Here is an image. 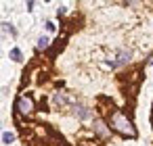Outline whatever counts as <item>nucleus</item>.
<instances>
[{
	"label": "nucleus",
	"instance_id": "obj_13",
	"mask_svg": "<svg viewBox=\"0 0 153 146\" xmlns=\"http://www.w3.org/2000/svg\"><path fill=\"white\" fill-rule=\"evenodd\" d=\"M151 125H153V106H151Z\"/></svg>",
	"mask_w": 153,
	"mask_h": 146
},
{
	"label": "nucleus",
	"instance_id": "obj_7",
	"mask_svg": "<svg viewBox=\"0 0 153 146\" xmlns=\"http://www.w3.org/2000/svg\"><path fill=\"white\" fill-rule=\"evenodd\" d=\"M48 48H51L48 36H40V38H38V50H48Z\"/></svg>",
	"mask_w": 153,
	"mask_h": 146
},
{
	"label": "nucleus",
	"instance_id": "obj_5",
	"mask_svg": "<svg viewBox=\"0 0 153 146\" xmlns=\"http://www.w3.org/2000/svg\"><path fill=\"white\" fill-rule=\"evenodd\" d=\"M74 102H76V98L69 96V94H63V92L55 94V104L57 106H67V104H74Z\"/></svg>",
	"mask_w": 153,
	"mask_h": 146
},
{
	"label": "nucleus",
	"instance_id": "obj_11",
	"mask_svg": "<svg viewBox=\"0 0 153 146\" xmlns=\"http://www.w3.org/2000/svg\"><path fill=\"white\" fill-rule=\"evenodd\" d=\"M2 27H4V29H7V32H11V34H13V36H15V34H17V32H15V27H11V25H9V23H2Z\"/></svg>",
	"mask_w": 153,
	"mask_h": 146
},
{
	"label": "nucleus",
	"instance_id": "obj_9",
	"mask_svg": "<svg viewBox=\"0 0 153 146\" xmlns=\"http://www.w3.org/2000/svg\"><path fill=\"white\" fill-rule=\"evenodd\" d=\"M13 140H15V134H13V131H4V134H2V142H4V144H11Z\"/></svg>",
	"mask_w": 153,
	"mask_h": 146
},
{
	"label": "nucleus",
	"instance_id": "obj_3",
	"mask_svg": "<svg viewBox=\"0 0 153 146\" xmlns=\"http://www.w3.org/2000/svg\"><path fill=\"white\" fill-rule=\"evenodd\" d=\"M92 129H94V134H97L101 140H107V138L111 136V129H109V125H107L105 121H101V119H97V121H94Z\"/></svg>",
	"mask_w": 153,
	"mask_h": 146
},
{
	"label": "nucleus",
	"instance_id": "obj_10",
	"mask_svg": "<svg viewBox=\"0 0 153 146\" xmlns=\"http://www.w3.org/2000/svg\"><path fill=\"white\" fill-rule=\"evenodd\" d=\"M55 29H57V25L53 21H46V32H55Z\"/></svg>",
	"mask_w": 153,
	"mask_h": 146
},
{
	"label": "nucleus",
	"instance_id": "obj_4",
	"mask_svg": "<svg viewBox=\"0 0 153 146\" xmlns=\"http://www.w3.org/2000/svg\"><path fill=\"white\" fill-rule=\"evenodd\" d=\"M130 56H132V52H130V50H122V52L117 54V59H115V61H109L107 65H109V67H113V69H117V67L126 65V63L130 61Z\"/></svg>",
	"mask_w": 153,
	"mask_h": 146
},
{
	"label": "nucleus",
	"instance_id": "obj_12",
	"mask_svg": "<svg viewBox=\"0 0 153 146\" xmlns=\"http://www.w3.org/2000/svg\"><path fill=\"white\" fill-rule=\"evenodd\" d=\"M65 13H67V9H65V7H59V9H57V15H59V17H63Z\"/></svg>",
	"mask_w": 153,
	"mask_h": 146
},
{
	"label": "nucleus",
	"instance_id": "obj_2",
	"mask_svg": "<svg viewBox=\"0 0 153 146\" xmlns=\"http://www.w3.org/2000/svg\"><path fill=\"white\" fill-rule=\"evenodd\" d=\"M15 111H17V115L30 117V115L36 111L34 98H32V96H17V100H15Z\"/></svg>",
	"mask_w": 153,
	"mask_h": 146
},
{
	"label": "nucleus",
	"instance_id": "obj_1",
	"mask_svg": "<svg viewBox=\"0 0 153 146\" xmlns=\"http://www.w3.org/2000/svg\"><path fill=\"white\" fill-rule=\"evenodd\" d=\"M107 121H109V129L115 131V134H120V136H124V138H136V136H138V131H136L132 119H130L126 113L117 111V109H113V111L107 115Z\"/></svg>",
	"mask_w": 153,
	"mask_h": 146
},
{
	"label": "nucleus",
	"instance_id": "obj_6",
	"mask_svg": "<svg viewBox=\"0 0 153 146\" xmlns=\"http://www.w3.org/2000/svg\"><path fill=\"white\" fill-rule=\"evenodd\" d=\"M74 115L78 117V119H82V121H86V119H90V109H86L84 104H74Z\"/></svg>",
	"mask_w": 153,
	"mask_h": 146
},
{
	"label": "nucleus",
	"instance_id": "obj_8",
	"mask_svg": "<svg viewBox=\"0 0 153 146\" xmlns=\"http://www.w3.org/2000/svg\"><path fill=\"white\" fill-rule=\"evenodd\" d=\"M11 59H13L15 63L23 61V54H21V50H19V48H13V50H11Z\"/></svg>",
	"mask_w": 153,
	"mask_h": 146
}]
</instances>
